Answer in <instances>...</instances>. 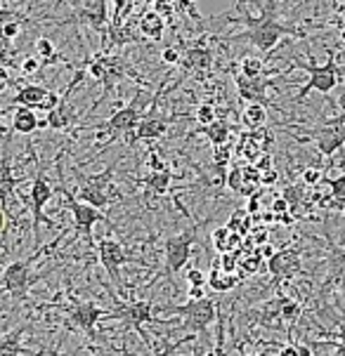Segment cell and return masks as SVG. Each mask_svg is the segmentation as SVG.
<instances>
[{
	"label": "cell",
	"instance_id": "8fae6325",
	"mask_svg": "<svg viewBox=\"0 0 345 356\" xmlns=\"http://www.w3.org/2000/svg\"><path fill=\"white\" fill-rule=\"evenodd\" d=\"M102 316H107V312L105 309H100V307H95V305H78L74 312H71V321H74L78 328H83V330H93L95 325H98V321Z\"/></svg>",
	"mask_w": 345,
	"mask_h": 356
},
{
	"label": "cell",
	"instance_id": "d4e9b609",
	"mask_svg": "<svg viewBox=\"0 0 345 356\" xmlns=\"http://www.w3.org/2000/svg\"><path fill=\"white\" fill-rule=\"evenodd\" d=\"M147 184H149V189L154 191V194H159V196L166 194L168 186H171V172H168V168H166V170H151Z\"/></svg>",
	"mask_w": 345,
	"mask_h": 356
},
{
	"label": "cell",
	"instance_id": "30bf717a",
	"mask_svg": "<svg viewBox=\"0 0 345 356\" xmlns=\"http://www.w3.org/2000/svg\"><path fill=\"white\" fill-rule=\"evenodd\" d=\"M50 198H52V186L47 184L45 177H38L31 186V208H33V215H36V229H38L40 222H45L43 208L47 205Z\"/></svg>",
	"mask_w": 345,
	"mask_h": 356
},
{
	"label": "cell",
	"instance_id": "f546056e",
	"mask_svg": "<svg viewBox=\"0 0 345 356\" xmlns=\"http://www.w3.org/2000/svg\"><path fill=\"white\" fill-rule=\"evenodd\" d=\"M279 316L284 321H296V318L300 316V305L296 302V300H282L279 302Z\"/></svg>",
	"mask_w": 345,
	"mask_h": 356
},
{
	"label": "cell",
	"instance_id": "9c48e42d",
	"mask_svg": "<svg viewBox=\"0 0 345 356\" xmlns=\"http://www.w3.org/2000/svg\"><path fill=\"white\" fill-rule=\"evenodd\" d=\"M137 123H140V111H137V106H125V108H118V111L109 118L107 130L112 132V137H114V135H118V132L135 130Z\"/></svg>",
	"mask_w": 345,
	"mask_h": 356
},
{
	"label": "cell",
	"instance_id": "83f0119b",
	"mask_svg": "<svg viewBox=\"0 0 345 356\" xmlns=\"http://www.w3.org/2000/svg\"><path fill=\"white\" fill-rule=\"evenodd\" d=\"M213 245L217 252H232V232L227 227H220L213 232Z\"/></svg>",
	"mask_w": 345,
	"mask_h": 356
},
{
	"label": "cell",
	"instance_id": "52a82bcc",
	"mask_svg": "<svg viewBox=\"0 0 345 356\" xmlns=\"http://www.w3.org/2000/svg\"><path fill=\"white\" fill-rule=\"evenodd\" d=\"M29 283H31V274H29L26 262H12L3 271V286L5 291L12 293L15 298H24L29 291Z\"/></svg>",
	"mask_w": 345,
	"mask_h": 356
},
{
	"label": "cell",
	"instance_id": "484cf974",
	"mask_svg": "<svg viewBox=\"0 0 345 356\" xmlns=\"http://www.w3.org/2000/svg\"><path fill=\"white\" fill-rule=\"evenodd\" d=\"M135 8V0H116L114 3V17H112V26H123L128 22V17L132 15Z\"/></svg>",
	"mask_w": 345,
	"mask_h": 356
},
{
	"label": "cell",
	"instance_id": "bcb514c9",
	"mask_svg": "<svg viewBox=\"0 0 345 356\" xmlns=\"http://www.w3.org/2000/svg\"><path fill=\"white\" fill-rule=\"evenodd\" d=\"M289 210V201L286 198H277L275 203H272V213L275 215H284Z\"/></svg>",
	"mask_w": 345,
	"mask_h": 356
},
{
	"label": "cell",
	"instance_id": "1f68e13d",
	"mask_svg": "<svg viewBox=\"0 0 345 356\" xmlns=\"http://www.w3.org/2000/svg\"><path fill=\"white\" fill-rule=\"evenodd\" d=\"M130 40H135V35L130 33L128 24H123V26H112V43L114 45H125V43H130Z\"/></svg>",
	"mask_w": 345,
	"mask_h": 356
},
{
	"label": "cell",
	"instance_id": "f5cc1de1",
	"mask_svg": "<svg viewBox=\"0 0 345 356\" xmlns=\"http://www.w3.org/2000/svg\"><path fill=\"white\" fill-rule=\"evenodd\" d=\"M0 81L10 83V71H8V69H5V66H0Z\"/></svg>",
	"mask_w": 345,
	"mask_h": 356
},
{
	"label": "cell",
	"instance_id": "3957f363",
	"mask_svg": "<svg viewBox=\"0 0 345 356\" xmlns=\"http://www.w3.org/2000/svg\"><path fill=\"white\" fill-rule=\"evenodd\" d=\"M192 245H194V229L166 241V269L171 274H178L187 264V259L192 255Z\"/></svg>",
	"mask_w": 345,
	"mask_h": 356
},
{
	"label": "cell",
	"instance_id": "d6a6232c",
	"mask_svg": "<svg viewBox=\"0 0 345 356\" xmlns=\"http://www.w3.org/2000/svg\"><path fill=\"white\" fill-rule=\"evenodd\" d=\"M154 10L159 12L163 19H173V15L178 12V3H175V0H156Z\"/></svg>",
	"mask_w": 345,
	"mask_h": 356
},
{
	"label": "cell",
	"instance_id": "7c38bea8",
	"mask_svg": "<svg viewBox=\"0 0 345 356\" xmlns=\"http://www.w3.org/2000/svg\"><path fill=\"white\" fill-rule=\"evenodd\" d=\"M298 267H300L298 252L284 250V252H275V255L270 257V271L275 276H291Z\"/></svg>",
	"mask_w": 345,
	"mask_h": 356
},
{
	"label": "cell",
	"instance_id": "2e32d148",
	"mask_svg": "<svg viewBox=\"0 0 345 356\" xmlns=\"http://www.w3.org/2000/svg\"><path fill=\"white\" fill-rule=\"evenodd\" d=\"M121 316L125 318V323H130L132 328H135L137 333L144 337L142 325L147 323V321H151V305L149 302H132V305L125 307Z\"/></svg>",
	"mask_w": 345,
	"mask_h": 356
},
{
	"label": "cell",
	"instance_id": "816d5d0a",
	"mask_svg": "<svg viewBox=\"0 0 345 356\" xmlns=\"http://www.w3.org/2000/svg\"><path fill=\"white\" fill-rule=\"evenodd\" d=\"M338 283H341V288H343V293H345V262H343L341 271H338Z\"/></svg>",
	"mask_w": 345,
	"mask_h": 356
},
{
	"label": "cell",
	"instance_id": "cb8c5ba5",
	"mask_svg": "<svg viewBox=\"0 0 345 356\" xmlns=\"http://www.w3.org/2000/svg\"><path fill=\"white\" fill-rule=\"evenodd\" d=\"M69 120H71V113H69V106H66L64 99L59 102L52 111H47V125L54 130H64L66 125H69Z\"/></svg>",
	"mask_w": 345,
	"mask_h": 356
},
{
	"label": "cell",
	"instance_id": "9f6ffc18",
	"mask_svg": "<svg viewBox=\"0 0 345 356\" xmlns=\"http://www.w3.org/2000/svg\"><path fill=\"white\" fill-rule=\"evenodd\" d=\"M144 3H151V5H154V3H156V0H144Z\"/></svg>",
	"mask_w": 345,
	"mask_h": 356
},
{
	"label": "cell",
	"instance_id": "277c9868",
	"mask_svg": "<svg viewBox=\"0 0 345 356\" xmlns=\"http://www.w3.org/2000/svg\"><path fill=\"white\" fill-rule=\"evenodd\" d=\"M180 314H185V328L194 330V333H201L204 328H208L210 323L215 321V305L213 300H206V298H199V300H192L187 307H180L178 309Z\"/></svg>",
	"mask_w": 345,
	"mask_h": 356
},
{
	"label": "cell",
	"instance_id": "603a6c76",
	"mask_svg": "<svg viewBox=\"0 0 345 356\" xmlns=\"http://www.w3.org/2000/svg\"><path fill=\"white\" fill-rule=\"evenodd\" d=\"M187 66L192 69H199V71H208L210 64H213V54L210 50H204V47H194V50L187 52V57L183 59Z\"/></svg>",
	"mask_w": 345,
	"mask_h": 356
},
{
	"label": "cell",
	"instance_id": "d590c367",
	"mask_svg": "<svg viewBox=\"0 0 345 356\" xmlns=\"http://www.w3.org/2000/svg\"><path fill=\"white\" fill-rule=\"evenodd\" d=\"M227 186L232 191H241V186H244V170H241V168H237V170H232L229 172V177H227Z\"/></svg>",
	"mask_w": 345,
	"mask_h": 356
},
{
	"label": "cell",
	"instance_id": "8992f818",
	"mask_svg": "<svg viewBox=\"0 0 345 356\" xmlns=\"http://www.w3.org/2000/svg\"><path fill=\"white\" fill-rule=\"evenodd\" d=\"M345 120H334V123H326L324 128L314 132V144H317L319 154L322 156H334L338 149L345 144Z\"/></svg>",
	"mask_w": 345,
	"mask_h": 356
},
{
	"label": "cell",
	"instance_id": "e575fe53",
	"mask_svg": "<svg viewBox=\"0 0 345 356\" xmlns=\"http://www.w3.org/2000/svg\"><path fill=\"white\" fill-rule=\"evenodd\" d=\"M197 120H199V125H208V123H213L215 120V108L213 104H201L197 108Z\"/></svg>",
	"mask_w": 345,
	"mask_h": 356
},
{
	"label": "cell",
	"instance_id": "74e56055",
	"mask_svg": "<svg viewBox=\"0 0 345 356\" xmlns=\"http://www.w3.org/2000/svg\"><path fill=\"white\" fill-rule=\"evenodd\" d=\"M329 189H331V196L345 198V175H338L336 179H331V182H329Z\"/></svg>",
	"mask_w": 345,
	"mask_h": 356
},
{
	"label": "cell",
	"instance_id": "7402d4cb",
	"mask_svg": "<svg viewBox=\"0 0 345 356\" xmlns=\"http://www.w3.org/2000/svg\"><path fill=\"white\" fill-rule=\"evenodd\" d=\"M204 135L208 137V142L213 147H220V144H227V137H229V125L225 120H213V123L204 125Z\"/></svg>",
	"mask_w": 345,
	"mask_h": 356
},
{
	"label": "cell",
	"instance_id": "ba28073f",
	"mask_svg": "<svg viewBox=\"0 0 345 356\" xmlns=\"http://www.w3.org/2000/svg\"><path fill=\"white\" fill-rule=\"evenodd\" d=\"M71 213H74V220H76V227L81 229V234L86 236L88 243H93V227L95 222L105 220L100 213V208H95V205L90 203H78V201H71Z\"/></svg>",
	"mask_w": 345,
	"mask_h": 356
},
{
	"label": "cell",
	"instance_id": "7a4b0ae2",
	"mask_svg": "<svg viewBox=\"0 0 345 356\" xmlns=\"http://www.w3.org/2000/svg\"><path fill=\"white\" fill-rule=\"evenodd\" d=\"M286 33H293V29L284 26L282 22L275 19V15H270V17H265V19L260 22V24H256V26H248L246 38L251 40V43L256 45L258 50L270 52L272 47H275L282 40V35H286Z\"/></svg>",
	"mask_w": 345,
	"mask_h": 356
},
{
	"label": "cell",
	"instance_id": "e0dca14e",
	"mask_svg": "<svg viewBox=\"0 0 345 356\" xmlns=\"http://www.w3.org/2000/svg\"><path fill=\"white\" fill-rule=\"evenodd\" d=\"M163 31H166V19H163L159 12H156V10L144 12L142 19H140V33L144 35V38L161 40L163 38Z\"/></svg>",
	"mask_w": 345,
	"mask_h": 356
},
{
	"label": "cell",
	"instance_id": "f35d334b",
	"mask_svg": "<svg viewBox=\"0 0 345 356\" xmlns=\"http://www.w3.org/2000/svg\"><path fill=\"white\" fill-rule=\"evenodd\" d=\"M40 66H43V62H40V59L26 57V59L22 62V74H24V76H31V74H36V71L40 69Z\"/></svg>",
	"mask_w": 345,
	"mask_h": 356
},
{
	"label": "cell",
	"instance_id": "681fc988",
	"mask_svg": "<svg viewBox=\"0 0 345 356\" xmlns=\"http://www.w3.org/2000/svg\"><path fill=\"white\" fill-rule=\"evenodd\" d=\"M10 19H12V12L10 10H0V29H3V24L10 22Z\"/></svg>",
	"mask_w": 345,
	"mask_h": 356
},
{
	"label": "cell",
	"instance_id": "836d02e7",
	"mask_svg": "<svg viewBox=\"0 0 345 356\" xmlns=\"http://www.w3.org/2000/svg\"><path fill=\"white\" fill-rule=\"evenodd\" d=\"M86 17H88L90 22H93V26H102V24L107 22V10H105V3H102V0H100V3L95 5L93 10H88V12H86Z\"/></svg>",
	"mask_w": 345,
	"mask_h": 356
},
{
	"label": "cell",
	"instance_id": "b9f144b4",
	"mask_svg": "<svg viewBox=\"0 0 345 356\" xmlns=\"http://www.w3.org/2000/svg\"><path fill=\"white\" fill-rule=\"evenodd\" d=\"M20 31H22V24H20V22L10 19V22H5V24H3V33L8 35L10 40H12V38H17V35H20Z\"/></svg>",
	"mask_w": 345,
	"mask_h": 356
},
{
	"label": "cell",
	"instance_id": "ac0fdd59",
	"mask_svg": "<svg viewBox=\"0 0 345 356\" xmlns=\"http://www.w3.org/2000/svg\"><path fill=\"white\" fill-rule=\"evenodd\" d=\"M47 97H50L47 88H43V86H24L20 92H17L15 102L20 106H36V108H40V106L45 104Z\"/></svg>",
	"mask_w": 345,
	"mask_h": 356
},
{
	"label": "cell",
	"instance_id": "9a60e30c",
	"mask_svg": "<svg viewBox=\"0 0 345 356\" xmlns=\"http://www.w3.org/2000/svg\"><path fill=\"white\" fill-rule=\"evenodd\" d=\"M237 86H239V95H241V99H246V102H260V104H268V97H265V81H260V78H246V76H239V78H237Z\"/></svg>",
	"mask_w": 345,
	"mask_h": 356
},
{
	"label": "cell",
	"instance_id": "f6af8a7d",
	"mask_svg": "<svg viewBox=\"0 0 345 356\" xmlns=\"http://www.w3.org/2000/svg\"><path fill=\"white\" fill-rule=\"evenodd\" d=\"M260 255H253L251 259H244V262H241V267H244V271H258V267H260Z\"/></svg>",
	"mask_w": 345,
	"mask_h": 356
},
{
	"label": "cell",
	"instance_id": "ab89813d",
	"mask_svg": "<svg viewBox=\"0 0 345 356\" xmlns=\"http://www.w3.org/2000/svg\"><path fill=\"white\" fill-rule=\"evenodd\" d=\"M319 179H322V170H319V168H307V170H302V182L305 184H319Z\"/></svg>",
	"mask_w": 345,
	"mask_h": 356
},
{
	"label": "cell",
	"instance_id": "d6986e66",
	"mask_svg": "<svg viewBox=\"0 0 345 356\" xmlns=\"http://www.w3.org/2000/svg\"><path fill=\"white\" fill-rule=\"evenodd\" d=\"M168 125L161 118H144L135 128V140H161Z\"/></svg>",
	"mask_w": 345,
	"mask_h": 356
},
{
	"label": "cell",
	"instance_id": "11a10c76",
	"mask_svg": "<svg viewBox=\"0 0 345 356\" xmlns=\"http://www.w3.org/2000/svg\"><path fill=\"white\" fill-rule=\"evenodd\" d=\"M5 88H8V83H5V81H0V92H5Z\"/></svg>",
	"mask_w": 345,
	"mask_h": 356
},
{
	"label": "cell",
	"instance_id": "4316f807",
	"mask_svg": "<svg viewBox=\"0 0 345 356\" xmlns=\"http://www.w3.org/2000/svg\"><path fill=\"white\" fill-rule=\"evenodd\" d=\"M263 71H265L263 59H258V57H244V59H241V76L263 78Z\"/></svg>",
	"mask_w": 345,
	"mask_h": 356
},
{
	"label": "cell",
	"instance_id": "5b68a950",
	"mask_svg": "<svg viewBox=\"0 0 345 356\" xmlns=\"http://www.w3.org/2000/svg\"><path fill=\"white\" fill-rule=\"evenodd\" d=\"M98 250H100V259H102V264H105L107 274L112 276V281L116 283V286H121V264L128 259L125 257L123 245L114 238H100Z\"/></svg>",
	"mask_w": 345,
	"mask_h": 356
},
{
	"label": "cell",
	"instance_id": "4fadbf2b",
	"mask_svg": "<svg viewBox=\"0 0 345 356\" xmlns=\"http://www.w3.org/2000/svg\"><path fill=\"white\" fill-rule=\"evenodd\" d=\"M105 175L102 177H93V179H88V184L81 189V201H86L90 205H95V208H107L109 205V196H107V191H105Z\"/></svg>",
	"mask_w": 345,
	"mask_h": 356
},
{
	"label": "cell",
	"instance_id": "60d3db41",
	"mask_svg": "<svg viewBox=\"0 0 345 356\" xmlns=\"http://www.w3.org/2000/svg\"><path fill=\"white\" fill-rule=\"evenodd\" d=\"M161 59L166 64H180L183 59H180V50L178 47H166V50L161 52Z\"/></svg>",
	"mask_w": 345,
	"mask_h": 356
},
{
	"label": "cell",
	"instance_id": "4dcf8cb0",
	"mask_svg": "<svg viewBox=\"0 0 345 356\" xmlns=\"http://www.w3.org/2000/svg\"><path fill=\"white\" fill-rule=\"evenodd\" d=\"M107 64H109V59H107V57L93 59V62L88 64V74H90V78H95V81H107Z\"/></svg>",
	"mask_w": 345,
	"mask_h": 356
},
{
	"label": "cell",
	"instance_id": "db71d44e",
	"mask_svg": "<svg viewBox=\"0 0 345 356\" xmlns=\"http://www.w3.org/2000/svg\"><path fill=\"white\" fill-rule=\"evenodd\" d=\"M338 38H341V43L345 45V29H341V31H338Z\"/></svg>",
	"mask_w": 345,
	"mask_h": 356
},
{
	"label": "cell",
	"instance_id": "7bdbcfd3",
	"mask_svg": "<svg viewBox=\"0 0 345 356\" xmlns=\"http://www.w3.org/2000/svg\"><path fill=\"white\" fill-rule=\"evenodd\" d=\"M206 279H208V276H206L204 271H199V269L187 271V281H190L192 286H206Z\"/></svg>",
	"mask_w": 345,
	"mask_h": 356
},
{
	"label": "cell",
	"instance_id": "6da1fadb",
	"mask_svg": "<svg viewBox=\"0 0 345 356\" xmlns=\"http://www.w3.org/2000/svg\"><path fill=\"white\" fill-rule=\"evenodd\" d=\"M302 69L310 74V81L302 86V90L298 92V99L305 97L310 90H317V92H322V95H329L331 90L338 86V81H341V69L336 66L334 54H329V59H326L324 66L307 64V66H302Z\"/></svg>",
	"mask_w": 345,
	"mask_h": 356
},
{
	"label": "cell",
	"instance_id": "8d00e7d4",
	"mask_svg": "<svg viewBox=\"0 0 345 356\" xmlns=\"http://www.w3.org/2000/svg\"><path fill=\"white\" fill-rule=\"evenodd\" d=\"M237 257L232 255V252H220V269L222 271H229V274H234L237 271Z\"/></svg>",
	"mask_w": 345,
	"mask_h": 356
},
{
	"label": "cell",
	"instance_id": "7dc6e473",
	"mask_svg": "<svg viewBox=\"0 0 345 356\" xmlns=\"http://www.w3.org/2000/svg\"><path fill=\"white\" fill-rule=\"evenodd\" d=\"M258 210H260V198L258 196H251V201H248V205H246V213L253 215V213H258Z\"/></svg>",
	"mask_w": 345,
	"mask_h": 356
},
{
	"label": "cell",
	"instance_id": "ffe728a7",
	"mask_svg": "<svg viewBox=\"0 0 345 356\" xmlns=\"http://www.w3.org/2000/svg\"><path fill=\"white\" fill-rule=\"evenodd\" d=\"M12 128L20 132V135H31V132H36V128H40V123H38V118H36V113L31 111V106L17 108L15 120H12Z\"/></svg>",
	"mask_w": 345,
	"mask_h": 356
},
{
	"label": "cell",
	"instance_id": "c3c4849f",
	"mask_svg": "<svg viewBox=\"0 0 345 356\" xmlns=\"http://www.w3.org/2000/svg\"><path fill=\"white\" fill-rule=\"evenodd\" d=\"M338 340H341V342H338V345H336V352H334V354H345V328L341 330V335H338Z\"/></svg>",
	"mask_w": 345,
	"mask_h": 356
},
{
	"label": "cell",
	"instance_id": "f907efd6",
	"mask_svg": "<svg viewBox=\"0 0 345 356\" xmlns=\"http://www.w3.org/2000/svg\"><path fill=\"white\" fill-rule=\"evenodd\" d=\"M8 43H10V38H8V35L3 33V29H0V52H3L5 47H8Z\"/></svg>",
	"mask_w": 345,
	"mask_h": 356
},
{
	"label": "cell",
	"instance_id": "44dd1931",
	"mask_svg": "<svg viewBox=\"0 0 345 356\" xmlns=\"http://www.w3.org/2000/svg\"><path fill=\"white\" fill-rule=\"evenodd\" d=\"M241 118H244V123L248 128L258 130L268 123V108H265V104H260V102H248V106L244 108V116Z\"/></svg>",
	"mask_w": 345,
	"mask_h": 356
},
{
	"label": "cell",
	"instance_id": "f1b7e54d",
	"mask_svg": "<svg viewBox=\"0 0 345 356\" xmlns=\"http://www.w3.org/2000/svg\"><path fill=\"white\" fill-rule=\"evenodd\" d=\"M36 54H38L43 64H52L54 59H57V52H54L52 40H47V38H38V40H36Z\"/></svg>",
	"mask_w": 345,
	"mask_h": 356
},
{
	"label": "cell",
	"instance_id": "ee69618b",
	"mask_svg": "<svg viewBox=\"0 0 345 356\" xmlns=\"http://www.w3.org/2000/svg\"><path fill=\"white\" fill-rule=\"evenodd\" d=\"M147 165L151 168V170H166V165H163V161L159 159V154L156 152L147 154Z\"/></svg>",
	"mask_w": 345,
	"mask_h": 356
},
{
	"label": "cell",
	"instance_id": "5bb4252c",
	"mask_svg": "<svg viewBox=\"0 0 345 356\" xmlns=\"http://www.w3.org/2000/svg\"><path fill=\"white\" fill-rule=\"evenodd\" d=\"M237 283H239L237 276L229 274V271H222L220 269V259H215L213 269H210L208 279H206V286H208L210 291H215V293H227V291H232Z\"/></svg>",
	"mask_w": 345,
	"mask_h": 356
}]
</instances>
